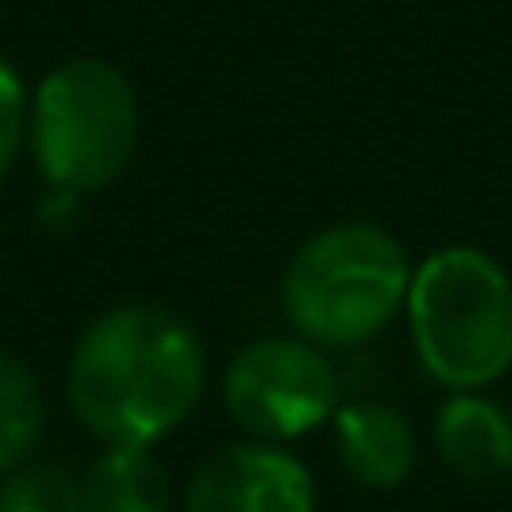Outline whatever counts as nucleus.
Here are the masks:
<instances>
[{
  "instance_id": "423d86ee",
  "label": "nucleus",
  "mask_w": 512,
  "mask_h": 512,
  "mask_svg": "<svg viewBox=\"0 0 512 512\" xmlns=\"http://www.w3.org/2000/svg\"><path fill=\"white\" fill-rule=\"evenodd\" d=\"M181 512H317V482L297 452L246 437L196 462Z\"/></svg>"
},
{
  "instance_id": "9b49d317",
  "label": "nucleus",
  "mask_w": 512,
  "mask_h": 512,
  "mask_svg": "<svg viewBox=\"0 0 512 512\" xmlns=\"http://www.w3.org/2000/svg\"><path fill=\"white\" fill-rule=\"evenodd\" d=\"M0 512H86L81 477L61 462H21L0 482Z\"/></svg>"
},
{
  "instance_id": "f257e3e1",
  "label": "nucleus",
  "mask_w": 512,
  "mask_h": 512,
  "mask_svg": "<svg viewBox=\"0 0 512 512\" xmlns=\"http://www.w3.org/2000/svg\"><path fill=\"white\" fill-rule=\"evenodd\" d=\"M206 392V347L186 317L151 302L101 312L66 367L76 422L106 447H156Z\"/></svg>"
},
{
  "instance_id": "7ed1b4c3",
  "label": "nucleus",
  "mask_w": 512,
  "mask_h": 512,
  "mask_svg": "<svg viewBox=\"0 0 512 512\" xmlns=\"http://www.w3.org/2000/svg\"><path fill=\"white\" fill-rule=\"evenodd\" d=\"M407 337L442 392H487L512 372V277L477 246H442L412 262Z\"/></svg>"
},
{
  "instance_id": "39448f33",
  "label": "nucleus",
  "mask_w": 512,
  "mask_h": 512,
  "mask_svg": "<svg viewBox=\"0 0 512 512\" xmlns=\"http://www.w3.org/2000/svg\"><path fill=\"white\" fill-rule=\"evenodd\" d=\"M342 372L332 352L292 337H256L221 372L226 417L256 442H297L342 407Z\"/></svg>"
},
{
  "instance_id": "6e6552de",
  "label": "nucleus",
  "mask_w": 512,
  "mask_h": 512,
  "mask_svg": "<svg viewBox=\"0 0 512 512\" xmlns=\"http://www.w3.org/2000/svg\"><path fill=\"white\" fill-rule=\"evenodd\" d=\"M332 437H337V457L347 477L362 487L392 492L417 467V427L387 402H372V397L342 402L332 417Z\"/></svg>"
},
{
  "instance_id": "20e7f679",
  "label": "nucleus",
  "mask_w": 512,
  "mask_h": 512,
  "mask_svg": "<svg viewBox=\"0 0 512 512\" xmlns=\"http://www.w3.org/2000/svg\"><path fill=\"white\" fill-rule=\"evenodd\" d=\"M136 141H141L136 91L101 56L61 61L31 91L26 146L51 191L91 196L111 186L131 166Z\"/></svg>"
},
{
  "instance_id": "f03ea898",
  "label": "nucleus",
  "mask_w": 512,
  "mask_h": 512,
  "mask_svg": "<svg viewBox=\"0 0 512 512\" xmlns=\"http://www.w3.org/2000/svg\"><path fill=\"white\" fill-rule=\"evenodd\" d=\"M412 287L407 246L377 221H337L297 246L282 272L287 327L322 347L347 352L367 347L402 317Z\"/></svg>"
},
{
  "instance_id": "f8f14e48",
  "label": "nucleus",
  "mask_w": 512,
  "mask_h": 512,
  "mask_svg": "<svg viewBox=\"0 0 512 512\" xmlns=\"http://www.w3.org/2000/svg\"><path fill=\"white\" fill-rule=\"evenodd\" d=\"M26 126H31V91H26L21 71L0 56V176L26 151Z\"/></svg>"
},
{
  "instance_id": "9d476101",
  "label": "nucleus",
  "mask_w": 512,
  "mask_h": 512,
  "mask_svg": "<svg viewBox=\"0 0 512 512\" xmlns=\"http://www.w3.org/2000/svg\"><path fill=\"white\" fill-rule=\"evenodd\" d=\"M41 432H46V397L36 372L11 352H0V477L31 462Z\"/></svg>"
},
{
  "instance_id": "1a4fd4ad",
  "label": "nucleus",
  "mask_w": 512,
  "mask_h": 512,
  "mask_svg": "<svg viewBox=\"0 0 512 512\" xmlns=\"http://www.w3.org/2000/svg\"><path fill=\"white\" fill-rule=\"evenodd\" d=\"M86 512H176V487L151 447H106L81 472Z\"/></svg>"
},
{
  "instance_id": "0eeeda50",
  "label": "nucleus",
  "mask_w": 512,
  "mask_h": 512,
  "mask_svg": "<svg viewBox=\"0 0 512 512\" xmlns=\"http://www.w3.org/2000/svg\"><path fill=\"white\" fill-rule=\"evenodd\" d=\"M432 452L462 482L512 472V412L487 392H447L432 412Z\"/></svg>"
}]
</instances>
